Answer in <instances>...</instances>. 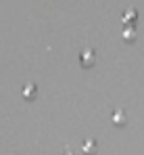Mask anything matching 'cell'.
<instances>
[{
  "instance_id": "cell-3",
  "label": "cell",
  "mask_w": 144,
  "mask_h": 155,
  "mask_svg": "<svg viewBox=\"0 0 144 155\" xmlns=\"http://www.w3.org/2000/svg\"><path fill=\"white\" fill-rule=\"evenodd\" d=\"M113 120H115V124L123 126V124H125V113H123V111H115V113H113Z\"/></svg>"
},
{
  "instance_id": "cell-1",
  "label": "cell",
  "mask_w": 144,
  "mask_h": 155,
  "mask_svg": "<svg viewBox=\"0 0 144 155\" xmlns=\"http://www.w3.org/2000/svg\"><path fill=\"white\" fill-rule=\"evenodd\" d=\"M79 59H82V65H84V67H92L96 63V54H94L92 48H86V51L79 54Z\"/></svg>"
},
{
  "instance_id": "cell-4",
  "label": "cell",
  "mask_w": 144,
  "mask_h": 155,
  "mask_svg": "<svg viewBox=\"0 0 144 155\" xmlns=\"http://www.w3.org/2000/svg\"><path fill=\"white\" fill-rule=\"evenodd\" d=\"M130 19H136V13H125V23H130Z\"/></svg>"
},
{
  "instance_id": "cell-6",
  "label": "cell",
  "mask_w": 144,
  "mask_h": 155,
  "mask_svg": "<svg viewBox=\"0 0 144 155\" xmlns=\"http://www.w3.org/2000/svg\"><path fill=\"white\" fill-rule=\"evenodd\" d=\"M67 155H73V153H67Z\"/></svg>"
},
{
  "instance_id": "cell-2",
  "label": "cell",
  "mask_w": 144,
  "mask_h": 155,
  "mask_svg": "<svg viewBox=\"0 0 144 155\" xmlns=\"http://www.w3.org/2000/svg\"><path fill=\"white\" fill-rule=\"evenodd\" d=\"M84 153H86V155H96V143H94V140L84 143Z\"/></svg>"
},
{
  "instance_id": "cell-5",
  "label": "cell",
  "mask_w": 144,
  "mask_h": 155,
  "mask_svg": "<svg viewBox=\"0 0 144 155\" xmlns=\"http://www.w3.org/2000/svg\"><path fill=\"white\" fill-rule=\"evenodd\" d=\"M123 36H125V40H134V31H132V29H130V31L125 29V34H123Z\"/></svg>"
}]
</instances>
